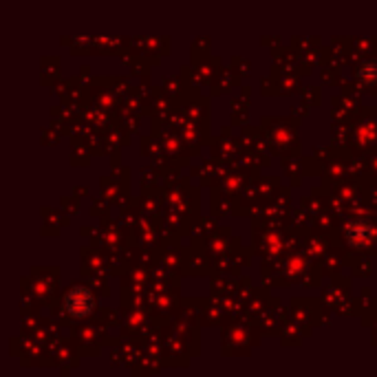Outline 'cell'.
<instances>
[{
    "label": "cell",
    "instance_id": "obj_3",
    "mask_svg": "<svg viewBox=\"0 0 377 377\" xmlns=\"http://www.w3.org/2000/svg\"><path fill=\"white\" fill-rule=\"evenodd\" d=\"M358 77L364 84H375L377 82V60H367L360 64Z\"/></svg>",
    "mask_w": 377,
    "mask_h": 377
},
{
    "label": "cell",
    "instance_id": "obj_1",
    "mask_svg": "<svg viewBox=\"0 0 377 377\" xmlns=\"http://www.w3.org/2000/svg\"><path fill=\"white\" fill-rule=\"evenodd\" d=\"M95 296L86 287H73L64 296V311L71 318H86L95 311Z\"/></svg>",
    "mask_w": 377,
    "mask_h": 377
},
{
    "label": "cell",
    "instance_id": "obj_2",
    "mask_svg": "<svg viewBox=\"0 0 377 377\" xmlns=\"http://www.w3.org/2000/svg\"><path fill=\"white\" fill-rule=\"evenodd\" d=\"M344 236L346 243L355 250H362V247H369L373 236H375V230L369 220L364 218H355V220H348L346 227H344Z\"/></svg>",
    "mask_w": 377,
    "mask_h": 377
}]
</instances>
